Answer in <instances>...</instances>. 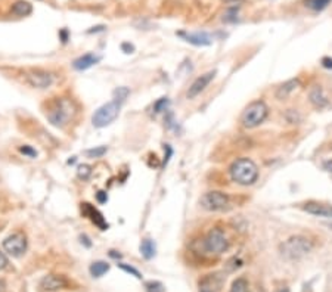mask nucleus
Returning a JSON list of instances; mask_svg holds the SVG:
<instances>
[{
	"instance_id": "1",
	"label": "nucleus",
	"mask_w": 332,
	"mask_h": 292,
	"mask_svg": "<svg viewBox=\"0 0 332 292\" xmlns=\"http://www.w3.org/2000/svg\"><path fill=\"white\" fill-rule=\"evenodd\" d=\"M229 173L235 183L242 186H251L259 179V167L250 158H239L233 161L229 168Z\"/></svg>"
},
{
	"instance_id": "2",
	"label": "nucleus",
	"mask_w": 332,
	"mask_h": 292,
	"mask_svg": "<svg viewBox=\"0 0 332 292\" xmlns=\"http://www.w3.org/2000/svg\"><path fill=\"white\" fill-rule=\"evenodd\" d=\"M281 254L287 260H300L306 257L313 249V242L303 235H295L281 244Z\"/></svg>"
},
{
	"instance_id": "3",
	"label": "nucleus",
	"mask_w": 332,
	"mask_h": 292,
	"mask_svg": "<svg viewBox=\"0 0 332 292\" xmlns=\"http://www.w3.org/2000/svg\"><path fill=\"white\" fill-rule=\"evenodd\" d=\"M74 113H75V108H74L72 101H69L66 98H61V99H56L50 104V107L46 111V117L53 126L64 127L72 118Z\"/></svg>"
},
{
	"instance_id": "4",
	"label": "nucleus",
	"mask_w": 332,
	"mask_h": 292,
	"mask_svg": "<svg viewBox=\"0 0 332 292\" xmlns=\"http://www.w3.org/2000/svg\"><path fill=\"white\" fill-rule=\"evenodd\" d=\"M267 114H269V108L265 102L254 101L245 108L241 117V123L245 129H256L267 118Z\"/></svg>"
},
{
	"instance_id": "5",
	"label": "nucleus",
	"mask_w": 332,
	"mask_h": 292,
	"mask_svg": "<svg viewBox=\"0 0 332 292\" xmlns=\"http://www.w3.org/2000/svg\"><path fill=\"white\" fill-rule=\"evenodd\" d=\"M202 245H204V249H205L207 254H210V255H221L223 252L227 251L229 241H227L226 233L221 229L214 227V229H211L205 235V238L202 241Z\"/></svg>"
},
{
	"instance_id": "6",
	"label": "nucleus",
	"mask_w": 332,
	"mask_h": 292,
	"mask_svg": "<svg viewBox=\"0 0 332 292\" xmlns=\"http://www.w3.org/2000/svg\"><path fill=\"white\" fill-rule=\"evenodd\" d=\"M120 110H121V104L117 102V101H111L108 104L102 105L101 108L96 110V113L93 114V117H92L93 126L98 127V129L110 126L111 123L118 117Z\"/></svg>"
},
{
	"instance_id": "7",
	"label": "nucleus",
	"mask_w": 332,
	"mask_h": 292,
	"mask_svg": "<svg viewBox=\"0 0 332 292\" xmlns=\"http://www.w3.org/2000/svg\"><path fill=\"white\" fill-rule=\"evenodd\" d=\"M199 204L204 210L211 211V213H219V211H227L230 208V200L226 193L219 190H211L207 192L201 197Z\"/></svg>"
},
{
	"instance_id": "8",
	"label": "nucleus",
	"mask_w": 332,
	"mask_h": 292,
	"mask_svg": "<svg viewBox=\"0 0 332 292\" xmlns=\"http://www.w3.org/2000/svg\"><path fill=\"white\" fill-rule=\"evenodd\" d=\"M3 248L12 257H21L27 249V238L22 233H14L3 241Z\"/></svg>"
},
{
	"instance_id": "9",
	"label": "nucleus",
	"mask_w": 332,
	"mask_h": 292,
	"mask_svg": "<svg viewBox=\"0 0 332 292\" xmlns=\"http://www.w3.org/2000/svg\"><path fill=\"white\" fill-rule=\"evenodd\" d=\"M27 81L31 87L47 89L53 83V77L50 72H46L43 69H33L27 74Z\"/></svg>"
},
{
	"instance_id": "10",
	"label": "nucleus",
	"mask_w": 332,
	"mask_h": 292,
	"mask_svg": "<svg viewBox=\"0 0 332 292\" xmlns=\"http://www.w3.org/2000/svg\"><path fill=\"white\" fill-rule=\"evenodd\" d=\"M214 77H216V71H214V69H213V71H208V72H205V74H202V75H199L198 78L191 84V87H189L188 93H186L188 99H194V98H197L198 94H201L204 90L208 87V84L214 80Z\"/></svg>"
},
{
	"instance_id": "11",
	"label": "nucleus",
	"mask_w": 332,
	"mask_h": 292,
	"mask_svg": "<svg viewBox=\"0 0 332 292\" xmlns=\"http://www.w3.org/2000/svg\"><path fill=\"white\" fill-rule=\"evenodd\" d=\"M81 213H83L85 217H88L89 220H90L95 226H98L101 230H107V229H108V223L105 222L104 216H102V214H101V213L92 205V204L89 203L81 204Z\"/></svg>"
},
{
	"instance_id": "12",
	"label": "nucleus",
	"mask_w": 332,
	"mask_h": 292,
	"mask_svg": "<svg viewBox=\"0 0 332 292\" xmlns=\"http://www.w3.org/2000/svg\"><path fill=\"white\" fill-rule=\"evenodd\" d=\"M40 291H59L68 286L65 277L58 274H47L40 280Z\"/></svg>"
},
{
	"instance_id": "13",
	"label": "nucleus",
	"mask_w": 332,
	"mask_h": 292,
	"mask_svg": "<svg viewBox=\"0 0 332 292\" xmlns=\"http://www.w3.org/2000/svg\"><path fill=\"white\" fill-rule=\"evenodd\" d=\"M309 101L316 110H323L329 105V99H328L325 90L322 89V86H313L310 89Z\"/></svg>"
},
{
	"instance_id": "14",
	"label": "nucleus",
	"mask_w": 332,
	"mask_h": 292,
	"mask_svg": "<svg viewBox=\"0 0 332 292\" xmlns=\"http://www.w3.org/2000/svg\"><path fill=\"white\" fill-rule=\"evenodd\" d=\"M304 211H307L309 214H313L316 217H325V219H332V205L328 204H320L310 201L304 204Z\"/></svg>"
},
{
	"instance_id": "15",
	"label": "nucleus",
	"mask_w": 332,
	"mask_h": 292,
	"mask_svg": "<svg viewBox=\"0 0 332 292\" xmlns=\"http://www.w3.org/2000/svg\"><path fill=\"white\" fill-rule=\"evenodd\" d=\"M223 285V276L220 274H207L199 282V292H219Z\"/></svg>"
},
{
	"instance_id": "16",
	"label": "nucleus",
	"mask_w": 332,
	"mask_h": 292,
	"mask_svg": "<svg viewBox=\"0 0 332 292\" xmlns=\"http://www.w3.org/2000/svg\"><path fill=\"white\" fill-rule=\"evenodd\" d=\"M177 34L185 42H188V43L194 46H210L213 43L210 34H207V33H183V31H180Z\"/></svg>"
},
{
	"instance_id": "17",
	"label": "nucleus",
	"mask_w": 332,
	"mask_h": 292,
	"mask_svg": "<svg viewBox=\"0 0 332 292\" xmlns=\"http://www.w3.org/2000/svg\"><path fill=\"white\" fill-rule=\"evenodd\" d=\"M300 87V80L298 78H291V80H288L285 81L284 84H281L278 90H276V98L279 99V101H284V99H287L288 96L292 93V91H295V90Z\"/></svg>"
},
{
	"instance_id": "18",
	"label": "nucleus",
	"mask_w": 332,
	"mask_h": 292,
	"mask_svg": "<svg viewBox=\"0 0 332 292\" xmlns=\"http://www.w3.org/2000/svg\"><path fill=\"white\" fill-rule=\"evenodd\" d=\"M99 61H101V56H96L93 53H86V55H83V56H80L74 61V68L77 71H85V69L93 67L95 64H98Z\"/></svg>"
},
{
	"instance_id": "19",
	"label": "nucleus",
	"mask_w": 332,
	"mask_h": 292,
	"mask_svg": "<svg viewBox=\"0 0 332 292\" xmlns=\"http://www.w3.org/2000/svg\"><path fill=\"white\" fill-rule=\"evenodd\" d=\"M12 15H17V17H28L31 12H33V6L28 3V2H24V0H18L12 9H11Z\"/></svg>"
},
{
	"instance_id": "20",
	"label": "nucleus",
	"mask_w": 332,
	"mask_h": 292,
	"mask_svg": "<svg viewBox=\"0 0 332 292\" xmlns=\"http://www.w3.org/2000/svg\"><path fill=\"white\" fill-rule=\"evenodd\" d=\"M155 251H156V248H155L154 241H151V239L142 241V244H140V254H142L146 260H151V258L154 257Z\"/></svg>"
},
{
	"instance_id": "21",
	"label": "nucleus",
	"mask_w": 332,
	"mask_h": 292,
	"mask_svg": "<svg viewBox=\"0 0 332 292\" xmlns=\"http://www.w3.org/2000/svg\"><path fill=\"white\" fill-rule=\"evenodd\" d=\"M110 270V264L105 263V261H95L92 266H90V274L93 277H101L104 276L107 271Z\"/></svg>"
},
{
	"instance_id": "22",
	"label": "nucleus",
	"mask_w": 332,
	"mask_h": 292,
	"mask_svg": "<svg viewBox=\"0 0 332 292\" xmlns=\"http://www.w3.org/2000/svg\"><path fill=\"white\" fill-rule=\"evenodd\" d=\"M331 2L332 0H304V5H306V8H309L314 12H320V11L326 9Z\"/></svg>"
},
{
	"instance_id": "23",
	"label": "nucleus",
	"mask_w": 332,
	"mask_h": 292,
	"mask_svg": "<svg viewBox=\"0 0 332 292\" xmlns=\"http://www.w3.org/2000/svg\"><path fill=\"white\" fill-rule=\"evenodd\" d=\"M129 94H130V90L127 89V87H118V89L114 90V101H117V102H120L123 105Z\"/></svg>"
},
{
	"instance_id": "24",
	"label": "nucleus",
	"mask_w": 332,
	"mask_h": 292,
	"mask_svg": "<svg viewBox=\"0 0 332 292\" xmlns=\"http://www.w3.org/2000/svg\"><path fill=\"white\" fill-rule=\"evenodd\" d=\"M229 292H248V282L243 279V277H239L236 279L233 283H232V288Z\"/></svg>"
},
{
	"instance_id": "25",
	"label": "nucleus",
	"mask_w": 332,
	"mask_h": 292,
	"mask_svg": "<svg viewBox=\"0 0 332 292\" xmlns=\"http://www.w3.org/2000/svg\"><path fill=\"white\" fill-rule=\"evenodd\" d=\"M107 154V146H98L93 149H89L85 152V155H88L89 158H101Z\"/></svg>"
},
{
	"instance_id": "26",
	"label": "nucleus",
	"mask_w": 332,
	"mask_h": 292,
	"mask_svg": "<svg viewBox=\"0 0 332 292\" xmlns=\"http://www.w3.org/2000/svg\"><path fill=\"white\" fill-rule=\"evenodd\" d=\"M92 174V167L88 164H83V165H78L77 168V176L81 180H88Z\"/></svg>"
},
{
	"instance_id": "27",
	"label": "nucleus",
	"mask_w": 332,
	"mask_h": 292,
	"mask_svg": "<svg viewBox=\"0 0 332 292\" xmlns=\"http://www.w3.org/2000/svg\"><path fill=\"white\" fill-rule=\"evenodd\" d=\"M238 11H239V8H230V9L224 14L223 21H224V23H235V21L238 20Z\"/></svg>"
},
{
	"instance_id": "28",
	"label": "nucleus",
	"mask_w": 332,
	"mask_h": 292,
	"mask_svg": "<svg viewBox=\"0 0 332 292\" xmlns=\"http://www.w3.org/2000/svg\"><path fill=\"white\" fill-rule=\"evenodd\" d=\"M145 288H146V291L148 292H164V285H162L161 282H154V280L146 282V283H145Z\"/></svg>"
},
{
	"instance_id": "29",
	"label": "nucleus",
	"mask_w": 332,
	"mask_h": 292,
	"mask_svg": "<svg viewBox=\"0 0 332 292\" xmlns=\"http://www.w3.org/2000/svg\"><path fill=\"white\" fill-rule=\"evenodd\" d=\"M169 104H170V102H169V99H167V98H161L159 101H156V102H155V105H154L155 114L165 111V108L169 107Z\"/></svg>"
},
{
	"instance_id": "30",
	"label": "nucleus",
	"mask_w": 332,
	"mask_h": 292,
	"mask_svg": "<svg viewBox=\"0 0 332 292\" xmlns=\"http://www.w3.org/2000/svg\"><path fill=\"white\" fill-rule=\"evenodd\" d=\"M118 267H120L121 270H124L126 273H130V274H133L136 279H142L140 271H139V270H136L134 267H132V266H127V264H124V263H120V264H118Z\"/></svg>"
},
{
	"instance_id": "31",
	"label": "nucleus",
	"mask_w": 332,
	"mask_h": 292,
	"mask_svg": "<svg viewBox=\"0 0 332 292\" xmlns=\"http://www.w3.org/2000/svg\"><path fill=\"white\" fill-rule=\"evenodd\" d=\"M20 152H21V154H24V155H27V157H30V158L37 157V151H36V149H33L31 146H27V145L20 148Z\"/></svg>"
},
{
	"instance_id": "32",
	"label": "nucleus",
	"mask_w": 332,
	"mask_h": 292,
	"mask_svg": "<svg viewBox=\"0 0 332 292\" xmlns=\"http://www.w3.org/2000/svg\"><path fill=\"white\" fill-rule=\"evenodd\" d=\"M96 200H98V203L99 204H105L108 201V197H107V193H105L104 190H101V192L96 193Z\"/></svg>"
},
{
	"instance_id": "33",
	"label": "nucleus",
	"mask_w": 332,
	"mask_h": 292,
	"mask_svg": "<svg viewBox=\"0 0 332 292\" xmlns=\"http://www.w3.org/2000/svg\"><path fill=\"white\" fill-rule=\"evenodd\" d=\"M322 65L325 68H328V69H332V58H329V56L322 58Z\"/></svg>"
},
{
	"instance_id": "34",
	"label": "nucleus",
	"mask_w": 332,
	"mask_h": 292,
	"mask_svg": "<svg viewBox=\"0 0 332 292\" xmlns=\"http://www.w3.org/2000/svg\"><path fill=\"white\" fill-rule=\"evenodd\" d=\"M121 49L124 50V53H133L134 52V46L130 45V43H123Z\"/></svg>"
},
{
	"instance_id": "35",
	"label": "nucleus",
	"mask_w": 332,
	"mask_h": 292,
	"mask_svg": "<svg viewBox=\"0 0 332 292\" xmlns=\"http://www.w3.org/2000/svg\"><path fill=\"white\" fill-rule=\"evenodd\" d=\"M6 266H8V258H6V255L0 251V270H3Z\"/></svg>"
},
{
	"instance_id": "36",
	"label": "nucleus",
	"mask_w": 332,
	"mask_h": 292,
	"mask_svg": "<svg viewBox=\"0 0 332 292\" xmlns=\"http://www.w3.org/2000/svg\"><path fill=\"white\" fill-rule=\"evenodd\" d=\"M323 168H325L326 171L332 173V159H329V161H325V162H323Z\"/></svg>"
},
{
	"instance_id": "37",
	"label": "nucleus",
	"mask_w": 332,
	"mask_h": 292,
	"mask_svg": "<svg viewBox=\"0 0 332 292\" xmlns=\"http://www.w3.org/2000/svg\"><path fill=\"white\" fill-rule=\"evenodd\" d=\"M59 36H61V39H62V42L66 43V40H68V31H66L65 28L64 30H61V33H59Z\"/></svg>"
},
{
	"instance_id": "38",
	"label": "nucleus",
	"mask_w": 332,
	"mask_h": 292,
	"mask_svg": "<svg viewBox=\"0 0 332 292\" xmlns=\"http://www.w3.org/2000/svg\"><path fill=\"white\" fill-rule=\"evenodd\" d=\"M105 27L104 25H99V27H93V30H89V33H98V31H104Z\"/></svg>"
},
{
	"instance_id": "39",
	"label": "nucleus",
	"mask_w": 332,
	"mask_h": 292,
	"mask_svg": "<svg viewBox=\"0 0 332 292\" xmlns=\"http://www.w3.org/2000/svg\"><path fill=\"white\" fill-rule=\"evenodd\" d=\"M110 255L112 258H121V254H117V251H110Z\"/></svg>"
},
{
	"instance_id": "40",
	"label": "nucleus",
	"mask_w": 332,
	"mask_h": 292,
	"mask_svg": "<svg viewBox=\"0 0 332 292\" xmlns=\"http://www.w3.org/2000/svg\"><path fill=\"white\" fill-rule=\"evenodd\" d=\"M0 292H6V283H5V280H0Z\"/></svg>"
},
{
	"instance_id": "41",
	"label": "nucleus",
	"mask_w": 332,
	"mask_h": 292,
	"mask_svg": "<svg viewBox=\"0 0 332 292\" xmlns=\"http://www.w3.org/2000/svg\"><path fill=\"white\" fill-rule=\"evenodd\" d=\"M221 2H224V3H241L243 0H221Z\"/></svg>"
},
{
	"instance_id": "42",
	"label": "nucleus",
	"mask_w": 332,
	"mask_h": 292,
	"mask_svg": "<svg viewBox=\"0 0 332 292\" xmlns=\"http://www.w3.org/2000/svg\"><path fill=\"white\" fill-rule=\"evenodd\" d=\"M276 292H289L287 286H282V288H279V289H276Z\"/></svg>"
},
{
	"instance_id": "43",
	"label": "nucleus",
	"mask_w": 332,
	"mask_h": 292,
	"mask_svg": "<svg viewBox=\"0 0 332 292\" xmlns=\"http://www.w3.org/2000/svg\"><path fill=\"white\" fill-rule=\"evenodd\" d=\"M81 239H85V244H86L88 247H90V245H92V244L89 242V238H88V236H81Z\"/></svg>"
}]
</instances>
